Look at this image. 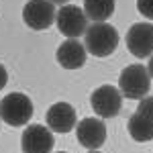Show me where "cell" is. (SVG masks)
<instances>
[{
	"instance_id": "cell-1",
	"label": "cell",
	"mask_w": 153,
	"mask_h": 153,
	"mask_svg": "<svg viewBox=\"0 0 153 153\" xmlns=\"http://www.w3.org/2000/svg\"><path fill=\"white\" fill-rule=\"evenodd\" d=\"M84 47L94 57H108L118 47V33L112 25L94 23L84 33Z\"/></svg>"
},
{
	"instance_id": "cell-2",
	"label": "cell",
	"mask_w": 153,
	"mask_h": 153,
	"mask_svg": "<svg viewBox=\"0 0 153 153\" xmlns=\"http://www.w3.org/2000/svg\"><path fill=\"white\" fill-rule=\"evenodd\" d=\"M149 88H151V78L145 65H139V63L127 65L118 76V90L123 98L141 100L143 96L149 94Z\"/></svg>"
},
{
	"instance_id": "cell-3",
	"label": "cell",
	"mask_w": 153,
	"mask_h": 153,
	"mask_svg": "<svg viewBox=\"0 0 153 153\" xmlns=\"http://www.w3.org/2000/svg\"><path fill=\"white\" fill-rule=\"evenodd\" d=\"M33 117V100L23 92H10L0 100V120L10 127H23Z\"/></svg>"
},
{
	"instance_id": "cell-4",
	"label": "cell",
	"mask_w": 153,
	"mask_h": 153,
	"mask_svg": "<svg viewBox=\"0 0 153 153\" xmlns=\"http://www.w3.org/2000/svg\"><path fill=\"white\" fill-rule=\"evenodd\" d=\"M55 25H57L59 33H63L68 39H78L88 29V16L76 4H63L55 12Z\"/></svg>"
},
{
	"instance_id": "cell-5",
	"label": "cell",
	"mask_w": 153,
	"mask_h": 153,
	"mask_svg": "<svg viewBox=\"0 0 153 153\" xmlns=\"http://www.w3.org/2000/svg\"><path fill=\"white\" fill-rule=\"evenodd\" d=\"M90 104L100 118H114L123 108V94L114 86H98L90 94Z\"/></svg>"
},
{
	"instance_id": "cell-6",
	"label": "cell",
	"mask_w": 153,
	"mask_h": 153,
	"mask_svg": "<svg viewBox=\"0 0 153 153\" xmlns=\"http://www.w3.org/2000/svg\"><path fill=\"white\" fill-rule=\"evenodd\" d=\"M23 21L33 31L49 29L55 23V6L49 0H29L23 8Z\"/></svg>"
},
{
	"instance_id": "cell-7",
	"label": "cell",
	"mask_w": 153,
	"mask_h": 153,
	"mask_svg": "<svg viewBox=\"0 0 153 153\" xmlns=\"http://www.w3.org/2000/svg\"><path fill=\"white\" fill-rule=\"evenodd\" d=\"M55 145L53 131L43 125H29L21 137V149L23 153H51Z\"/></svg>"
},
{
	"instance_id": "cell-8",
	"label": "cell",
	"mask_w": 153,
	"mask_h": 153,
	"mask_svg": "<svg viewBox=\"0 0 153 153\" xmlns=\"http://www.w3.org/2000/svg\"><path fill=\"white\" fill-rule=\"evenodd\" d=\"M127 47L137 59H145L153 53V25L135 23L127 33Z\"/></svg>"
},
{
	"instance_id": "cell-9",
	"label": "cell",
	"mask_w": 153,
	"mask_h": 153,
	"mask_svg": "<svg viewBox=\"0 0 153 153\" xmlns=\"http://www.w3.org/2000/svg\"><path fill=\"white\" fill-rule=\"evenodd\" d=\"M76 137H78V141H80L82 147H86V149H98L106 141V125L100 118H94V117L82 118L76 125Z\"/></svg>"
},
{
	"instance_id": "cell-10",
	"label": "cell",
	"mask_w": 153,
	"mask_h": 153,
	"mask_svg": "<svg viewBox=\"0 0 153 153\" xmlns=\"http://www.w3.org/2000/svg\"><path fill=\"white\" fill-rule=\"evenodd\" d=\"M45 120H47V127L53 133H70L78 125V114H76V108L71 104H68V102H55L47 110Z\"/></svg>"
},
{
	"instance_id": "cell-11",
	"label": "cell",
	"mask_w": 153,
	"mask_h": 153,
	"mask_svg": "<svg viewBox=\"0 0 153 153\" xmlns=\"http://www.w3.org/2000/svg\"><path fill=\"white\" fill-rule=\"evenodd\" d=\"M86 47L78 39H68L63 41L57 47V63L63 68V70H80L84 63H86Z\"/></svg>"
},
{
	"instance_id": "cell-12",
	"label": "cell",
	"mask_w": 153,
	"mask_h": 153,
	"mask_svg": "<svg viewBox=\"0 0 153 153\" xmlns=\"http://www.w3.org/2000/svg\"><path fill=\"white\" fill-rule=\"evenodd\" d=\"M84 12L90 21L104 23L114 12V0H84Z\"/></svg>"
},
{
	"instance_id": "cell-13",
	"label": "cell",
	"mask_w": 153,
	"mask_h": 153,
	"mask_svg": "<svg viewBox=\"0 0 153 153\" xmlns=\"http://www.w3.org/2000/svg\"><path fill=\"white\" fill-rule=\"evenodd\" d=\"M127 129H129L131 137L139 143H145V141H151L153 139V123L149 118H145L143 114H139V112H135L129 118Z\"/></svg>"
},
{
	"instance_id": "cell-14",
	"label": "cell",
	"mask_w": 153,
	"mask_h": 153,
	"mask_svg": "<svg viewBox=\"0 0 153 153\" xmlns=\"http://www.w3.org/2000/svg\"><path fill=\"white\" fill-rule=\"evenodd\" d=\"M137 112L143 114L145 118H149V120L153 123V96H143L141 100H139Z\"/></svg>"
},
{
	"instance_id": "cell-15",
	"label": "cell",
	"mask_w": 153,
	"mask_h": 153,
	"mask_svg": "<svg viewBox=\"0 0 153 153\" xmlns=\"http://www.w3.org/2000/svg\"><path fill=\"white\" fill-rule=\"evenodd\" d=\"M137 10L149 21H153V0H137Z\"/></svg>"
},
{
	"instance_id": "cell-16",
	"label": "cell",
	"mask_w": 153,
	"mask_h": 153,
	"mask_svg": "<svg viewBox=\"0 0 153 153\" xmlns=\"http://www.w3.org/2000/svg\"><path fill=\"white\" fill-rule=\"evenodd\" d=\"M6 82H8V74H6V68L0 63V90L6 86Z\"/></svg>"
},
{
	"instance_id": "cell-17",
	"label": "cell",
	"mask_w": 153,
	"mask_h": 153,
	"mask_svg": "<svg viewBox=\"0 0 153 153\" xmlns=\"http://www.w3.org/2000/svg\"><path fill=\"white\" fill-rule=\"evenodd\" d=\"M147 71H149V78L153 80V53L149 55V63H147Z\"/></svg>"
},
{
	"instance_id": "cell-18",
	"label": "cell",
	"mask_w": 153,
	"mask_h": 153,
	"mask_svg": "<svg viewBox=\"0 0 153 153\" xmlns=\"http://www.w3.org/2000/svg\"><path fill=\"white\" fill-rule=\"evenodd\" d=\"M49 2H53V4H61V6L68 4V0H49Z\"/></svg>"
},
{
	"instance_id": "cell-19",
	"label": "cell",
	"mask_w": 153,
	"mask_h": 153,
	"mask_svg": "<svg viewBox=\"0 0 153 153\" xmlns=\"http://www.w3.org/2000/svg\"><path fill=\"white\" fill-rule=\"evenodd\" d=\"M88 153H100V151H98V149H90Z\"/></svg>"
},
{
	"instance_id": "cell-20",
	"label": "cell",
	"mask_w": 153,
	"mask_h": 153,
	"mask_svg": "<svg viewBox=\"0 0 153 153\" xmlns=\"http://www.w3.org/2000/svg\"><path fill=\"white\" fill-rule=\"evenodd\" d=\"M55 153H65V151H55Z\"/></svg>"
}]
</instances>
